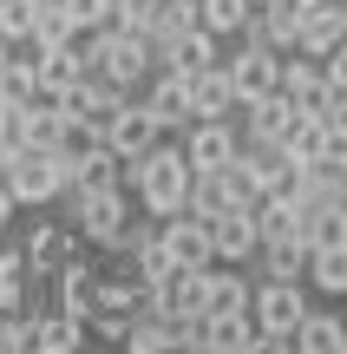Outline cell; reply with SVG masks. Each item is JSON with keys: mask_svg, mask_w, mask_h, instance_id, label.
I'll return each instance as SVG.
<instances>
[{"mask_svg": "<svg viewBox=\"0 0 347 354\" xmlns=\"http://www.w3.org/2000/svg\"><path fill=\"white\" fill-rule=\"evenodd\" d=\"M190 158H184V145H164L157 138L144 158H125V190H138V203L164 223V216H184L190 210Z\"/></svg>", "mask_w": 347, "mask_h": 354, "instance_id": "1", "label": "cell"}, {"mask_svg": "<svg viewBox=\"0 0 347 354\" xmlns=\"http://www.w3.org/2000/svg\"><path fill=\"white\" fill-rule=\"evenodd\" d=\"M86 73L99 79V86L112 92H138L144 79L157 73V46L151 33H131V26H99V33H86Z\"/></svg>", "mask_w": 347, "mask_h": 354, "instance_id": "2", "label": "cell"}, {"mask_svg": "<svg viewBox=\"0 0 347 354\" xmlns=\"http://www.w3.org/2000/svg\"><path fill=\"white\" fill-rule=\"evenodd\" d=\"M66 177H72V165L59 151H46V145H20L13 165H0V184L13 190V203H52Z\"/></svg>", "mask_w": 347, "mask_h": 354, "instance_id": "3", "label": "cell"}, {"mask_svg": "<svg viewBox=\"0 0 347 354\" xmlns=\"http://www.w3.org/2000/svg\"><path fill=\"white\" fill-rule=\"evenodd\" d=\"M301 315H308V289H301V282H275V276H262L256 289H249V322H256V328H269V335H295Z\"/></svg>", "mask_w": 347, "mask_h": 354, "instance_id": "4", "label": "cell"}, {"mask_svg": "<svg viewBox=\"0 0 347 354\" xmlns=\"http://www.w3.org/2000/svg\"><path fill=\"white\" fill-rule=\"evenodd\" d=\"M223 66H230V86H236V112L282 92V53H269V46H236Z\"/></svg>", "mask_w": 347, "mask_h": 354, "instance_id": "5", "label": "cell"}, {"mask_svg": "<svg viewBox=\"0 0 347 354\" xmlns=\"http://www.w3.org/2000/svg\"><path fill=\"white\" fill-rule=\"evenodd\" d=\"M301 33V0H262L243 20V46H269V53H295Z\"/></svg>", "mask_w": 347, "mask_h": 354, "instance_id": "6", "label": "cell"}, {"mask_svg": "<svg viewBox=\"0 0 347 354\" xmlns=\"http://www.w3.org/2000/svg\"><path fill=\"white\" fill-rule=\"evenodd\" d=\"M125 223H131V197H125V184L92 190L86 210H79V236H86L92 250H112V243L125 236Z\"/></svg>", "mask_w": 347, "mask_h": 354, "instance_id": "7", "label": "cell"}, {"mask_svg": "<svg viewBox=\"0 0 347 354\" xmlns=\"http://www.w3.org/2000/svg\"><path fill=\"white\" fill-rule=\"evenodd\" d=\"M236 145H243L236 118H197L190 138H184V158H190V171H223L236 158Z\"/></svg>", "mask_w": 347, "mask_h": 354, "instance_id": "8", "label": "cell"}, {"mask_svg": "<svg viewBox=\"0 0 347 354\" xmlns=\"http://www.w3.org/2000/svg\"><path fill=\"white\" fill-rule=\"evenodd\" d=\"M328 66L315 59V53H282V99L295 105V112H321L328 105Z\"/></svg>", "mask_w": 347, "mask_h": 354, "instance_id": "9", "label": "cell"}, {"mask_svg": "<svg viewBox=\"0 0 347 354\" xmlns=\"http://www.w3.org/2000/svg\"><path fill=\"white\" fill-rule=\"evenodd\" d=\"M157 236H164V250H170V263L177 269H210L217 263V250H210V223L204 216H164V223H157Z\"/></svg>", "mask_w": 347, "mask_h": 354, "instance_id": "10", "label": "cell"}, {"mask_svg": "<svg viewBox=\"0 0 347 354\" xmlns=\"http://www.w3.org/2000/svg\"><path fill=\"white\" fill-rule=\"evenodd\" d=\"M20 250H26V269H39V276H52L59 263H72V256H86L92 243L79 236V223H39L33 236L20 243Z\"/></svg>", "mask_w": 347, "mask_h": 354, "instance_id": "11", "label": "cell"}, {"mask_svg": "<svg viewBox=\"0 0 347 354\" xmlns=\"http://www.w3.org/2000/svg\"><path fill=\"white\" fill-rule=\"evenodd\" d=\"M210 250H217V263H256V250H262V236H256V210H223V216H210Z\"/></svg>", "mask_w": 347, "mask_h": 354, "instance_id": "12", "label": "cell"}, {"mask_svg": "<svg viewBox=\"0 0 347 354\" xmlns=\"http://www.w3.org/2000/svg\"><path fill=\"white\" fill-rule=\"evenodd\" d=\"M52 308H66V315L86 322L92 308H99V263H86V256H72V263L52 269Z\"/></svg>", "mask_w": 347, "mask_h": 354, "instance_id": "13", "label": "cell"}, {"mask_svg": "<svg viewBox=\"0 0 347 354\" xmlns=\"http://www.w3.org/2000/svg\"><path fill=\"white\" fill-rule=\"evenodd\" d=\"M105 138H112L118 158H144L157 138H164V125L151 118V105H144V99H131V92H125V105H118V118H112V131H105Z\"/></svg>", "mask_w": 347, "mask_h": 354, "instance_id": "14", "label": "cell"}, {"mask_svg": "<svg viewBox=\"0 0 347 354\" xmlns=\"http://www.w3.org/2000/svg\"><path fill=\"white\" fill-rule=\"evenodd\" d=\"M341 39H347V13H341V0H315V7H301L295 53H315V59H328Z\"/></svg>", "mask_w": 347, "mask_h": 354, "instance_id": "15", "label": "cell"}, {"mask_svg": "<svg viewBox=\"0 0 347 354\" xmlns=\"http://www.w3.org/2000/svg\"><path fill=\"white\" fill-rule=\"evenodd\" d=\"M144 105H151V118H157L164 131L190 125V73H177V66H157V79H151V92H144Z\"/></svg>", "mask_w": 347, "mask_h": 354, "instance_id": "16", "label": "cell"}, {"mask_svg": "<svg viewBox=\"0 0 347 354\" xmlns=\"http://www.w3.org/2000/svg\"><path fill=\"white\" fill-rule=\"evenodd\" d=\"M197 118H236V86H230V66H204L190 73V125Z\"/></svg>", "mask_w": 347, "mask_h": 354, "instance_id": "17", "label": "cell"}, {"mask_svg": "<svg viewBox=\"0 0 347 354\" xmlns=\"http://www.w3.org/2000/svg\"><path fill=\"white\" fill-rule=\"evenodd\" d=\"M33 73H39V92H66L72 79H86V33L59 39V46H39L33 53Z\"/></svg>", "mask_w": 347, "mask_h": 354, "instance_id": "18", "label": "cell"}, {"mask_svg": "<svg viewBox=\"0 0 347 354\" xmlns=\"http://www.w3.org/2000/svg\"><path fill=\"white\" fill-rule=\"evenodd\" d=\"M223 59V39L210 33V26H190V33L164 39V53H157V66H177V73H204V66Z\"/></svg>", "mask_w": 347, "mask_h": 354, "instance_id": "19", "label": "cell"}, {"mask_svg": "<svg viewBox=\"0 0 347 354\" xmlns=\"http://www.w3.org/2000/svg\"><path fill=\"white\" fill-rule=\"evenodd\" d=\"M33 348L39 354H86V322L66 315V308H46L33 322Z\"/></svg>", "mask_w": 347, "mask_h": 354, "instance_id": "20", "label": "cell"}, {"mask_svg": "<svg viewBox=\"0 0 347 354\" xmlns=\"http://www.w3.org/2000/svg\"><path fill=\"white\" fill-rule=\"evenodd\" d=\"M328 145H335V131H328V118H321V112H295V125L282 131V151L295 158V165H315Z\"/></svg>", "mask_w": 347, "mask_h": 354, "instance_id": "21", "label": "cell"}, {"mask_svg": "<svg viewBox=\"0 0 347 354\" xmlns=\"http://www.w3.org/2000/svg\"><path fill=\"white\" fill-rule=\"evenodd\" d=\"M256 263H262V276H275V282H308V243H301V236L262 243Z\"/></svg>", "mask_w": 347, "mask_h": 354, "instance_id": "22", "label": "cell"}, {"mask_svg": "<svg viewBox=\"0 0 347 354\" xmlns=\"http://www.w3.org/2000/svg\"><path fill=\"white\" fill-rule=\"evenodd\" d=\"M341 335H347V315H328V308H308L295 328V354H341Z\"/></svg>", "mask_w": 347, "mask_h": 354, "instance_id": "23", "label": "cell"}, {"mask_svg": "<svg viewBox=\"0 0 347 354\" xmlns=\"http://www.w3.org/2000/svg\"><path fill=\"white\" fill-rule=\"evenodd\" d=\"M249 210H256V236H262V243H282V236H295V230H301V210H295V197H288V190L256 197Z\"/></svg>", "mask_w": 347, "mask_h": 354, "instance_id": "24", "label": "cell"}, {"mask_svg": "<svg viewBox=\"0 0 347 354\" xmlns=\"http://www.w3.org/2000/svg\"><path fill=\"white\" fill-rule=\"evenodd\" d=\"M125 354H177V322H164V315H138L125 328V342H118Z\"/></svg>", "mask_w": 347, "mask_h": 354, "instance_id": "25", "label": "cell"}, {"mask_svg": "<svg viewBox=\"0 0 347 354\" xmlns=\"http://www.w3.org/2000/svg\"><path fill=\"white\" fill-rule=\"evenodd\" d=\"M204 315H249V282L236 276V269H223V276H217V263H210V289H204Z\"/></svg>", "mask_w": 347, "mask_h": 354, "instance_id": "26", "label": "cell"}, {"mask_svg": "<svg viewBox=\"0 0 347 354\" xmlns=\"http://www.w3.org/2000/svg\"><path fill=\"white\" fill-rule=\"evenodd\" d=\"M59 39H79V20L66 13V0H39L33 7V33H26V46H59Z\"/></svg>", "mask_w": 347, "mask_h": 354, "instance_id": "27", "label": "cell"}, {"mask_svg": "<svg viewBox=\"0 0 347 354\" xmlns=\"http://www.w3.org/2000/svg\"><path fill=\"white\" fill-rule=\"evenodd\" d=\"M308 282L321 295H347V243H321V250H308Z\"/></svg>", "mask_w": 347, "mask_h": 354, "instance_id": "28", "label": "cell"}, {"mask_svg": "<svg viewBox=\"0 0 347 354\" xmlns=\"http://www.w3.org/2000/svg\"><path fill=\"white\" fill-rule=\"evenodd\" d=\"M66 125H72V118L59 112V99H46V92H39V99H26V145H59L66 138Z\"/></svg>", "mask_w": 347, "mask_h": 354, "instance_id": "29", "label": "cell"}, {"mask_svg": "<svg viewBox=\"0 0 347 354\" xmlns=\"http://www.w3.org/2000/svg\"><path fill=\"white\" fill-rule=\"evenodd\" d=\"M79 184H86V190H112V184H125V158H118L112 151V138H105V145H92V151L86 158H79Z\"/></svg>", "mask_w": 347, "mask_h": 354, "instance_id": "30", "label": "cell"}, {"mask_svg": "<svg viewBox=\"0 0 347 354\" xmlns=\"http://www.w3.org/2000/svg\"><path fill=\"white\" fill-rule=\"evenodd\" d=\"M26 99H39V73H33V53H13L7 66H0V105H26Z\"/></svg>", "mask_w": 347, "mask_h": 354, "instance_id": "31", "label": "cell"}, {"mask_svg": "<svg viewBox=\"0 0 347 354\" xmlns=\"http://www.w3.org/2000/svg\"><path fill=\"white\" fill-rule=\"evenodd\" d=\"M249 20V0H197V26H210V33H243Z\"/></svg>", "mask_w": 347, "mask_h": 354, "instance_id": "32", "label": "cell"}, {"mask_svg": "<svg viewBox=\"0 0 347 354\" xmlns=\"http://www.w3.org/2000/svg\"><path fill=\"white\" fill-rule=\"evenodd\" d=\"M190 26H197V0H164V7H157V20H151V46L164 53V39L190 33Z\"/></svg>", "mask_w": 347, "mask_h": 354, "instance_id": "33", "label": "cell"}, {"mask_svg": "<svg viewBox=\"0 0 347 354\" xmlns=\"http://www.w3.org/2000/svg\"><path fill=\"white\" fill-rule=\"evenodd\" d=\"M26 250L13 243V250H0V308H20V289H26Z\"/></svg>", "mask_w": 347, "mask_h": 354, "instance_id": "34", "label": "cell"}, {"mask_svg": "<svg viewBox=\"0 0 347 354\" xmlns=\"http://www.w3.org/2000/svg\"><path fill=\"white\" fill-rule=\"evenodd\" d=\"M315 177H321L328 197H341V203H347V145H328V151L315 158Z\"/></svg>", "mask_w": 347, "mask_h": 354, "instance_id": "35", "label": "cell"}, {"mask_svg": "<svg viewBox=\"0 0 347 354\" xmlns=\"http://www.w3.org/2000/svg\"><path fill=\"white\" fill-rule=\"evenodd\" d=\"M66 13L79 20V33H99V26L118 20V0H66Z\"/></svg>", "mask_w": 347, "mask_h": 354, "instance_id": "36", "label": "cell"}, {"mask_svg": "<svg viewBox=\"0 0 347 354\" xmlns=\"http://www.w3.org/2000/svg\"><path fill=\"white\" fill-rule=\"evenodd\" d=\"M249 335H256L249 315H210V348H243Z\"/></svg>", "mask_w": 347, "mask_h": 354, "instance_id": "37", "label": "cell"}, {"mask_svg": "<svg viewBox=\"0 0 347 354\" xmlns=\"http://www.w3.org/2000/svg\"><path fill=\"white\" fill-rule=\"evenodd\" d=\"M33 7H39V0H0V33L26 39V33H33Z\"/></svg>", "mask_w": 347, "mask_h": 354, "instance_id": "38", "label": "cell"}, {"mask_svg": "<svg viewBox=\"0 0 347 354\" xmlns=\"http://www.w3.org/2000/svg\"><path fill=\"white\" fill-rule=\"evenodd\" d=\"M157 7H164V0H118V26H131V33H151Z\"/></svg>", "mask_w": 347, "mask_h": 354, "instance_id": "39", "label": "cell"}, {"mask_svg": "<svg viewBox=\"0 0 347 354\" xmlns=\"http://www.w3.org/2000/svg\"><path fill=\"white\" fill-rule=\"evenodd\" d=\"M26 145V105H0V151Z\"/></svg>", "mask_w": 347, "mask_h": 354, "instance_id": "40", "label": "cell"}, {"mask_svg": "<svg viewBox=\"0 0 347 354\" xmlns=\"http://www.w3.org/2000/svg\"><path fill=\"white\" fill-rule=\"evenodd\" d=\"M243 354H295V335H269V328H256L243 342Z\"/></svg>", "mask_w": 347, "mask_h": 354, "instance_id": "41", "label": "cell"}, {"mask_svg": "<svg viewBox=\"0 0 347 354\" xmlns=\"http://www.w3.org/2000/svg\"><path fill=\"white\" fill-rule=\"evenodd\" d=\"M321 118H328V131H335V145H347V92H341V86L328 92V105H321Z\"/></svg>", "mask_w": 347, "mask_h": 354, "instance_id": "42", "label": "cell"}, {"mask_svg": "<svg viewBox=\"0 0 347 354\" xmlns=\"http://www.w3.org/2000/svg\"><path fill=\"white\" fill-rule=\"evenodd\" d=\"M321 66H328V86H341V92H347V39H341L335 53H328Z\"/></svg>", "mask_w": 347, "mask_h": 354, "instance_id": "43", "label": "cell"}, {"mask_svg": "<svg viewBox=\"0 0 347 354\" xmlns=\"http://www.w3.org/2000/svg\"><path fill=\"white\" fill-rule=\"evenodd\" d=\"M7 223H13V190L0 184V230H7Z\"/></svg>", "mask_w": 347, "mask_h": 354, "instance_id": "44", "label": "cell"}, {"mask_svg": "<svg viewBox=\"0 0 347 354\" xmlns=\"http://www.w3.org/2000/svg\"><path fill=\"white\" fill-rule=\"evenodd\" d=\"M7 59H13V39H7V33H0V66H7Z\"/></svg>", "mask_w": 347, "mask_h": 354, "instance_id": "45", "label": "cell"}, {"mask_svg": "<svg viewBox=\"0 0 347 354\" xmlns=\"http://www.w3.org/2000/svg\"><path fill=\"white\" fill-rule=\"evenodd\" d=\"M204 354H243V348H204Z\"/></svg>", "mask_w": 347, "mask_h": 354, "instance_id": "46", "label": "cell"}, {"mask_svg": "<svg viewBox=\"0 0 347 354\" xmlns=\"http://www.w3.org/2000/svg\"><path fill=\"white\" fill-rule=\"evenodd\" d=\"M341 354H347V335H341Z\"/></svg>", "mask_w": 347, "mask_h": 354, "instance_id": "47", "label": "cell"}, {"mask_svg": "<svg viewBox=\"0 0 347 354\" xmlns=\"http://www.w3.org/2000/svg\"><path fill=\"white\" fill-rule=\"evenodd\" d=\"M301 7H315V0H301Z\"/></svg>", "mask_w": 347, "mask_h": 354, "instance_id": "48", "label": "cell"}, {"mask_svg": "<svg viewBox=\"0 0 347 354\" xmlns=\"http://www.w3.org/2000/svg\"><path fill=\"white\" fill-rule=\"evenodd\" d=\"M249 7H262V0H249Z\"/></svg>", "mask_w": 347, "mask_h": 354, "instance_id": "49", "label": "cell"}, {"mask_svg": "<svg viewBox=\"0 0 347 354\" xmlns=\"http://www.w3.org/2000/svg\"><path fill=\"white\" fill-rule=\"evenodd\" d=\"M341 13H347V0H341Z\"/></svg>", "mask_w": 347, "mask_h": 354, "instance_id": "50", "label": "cell"}]
</instances>
